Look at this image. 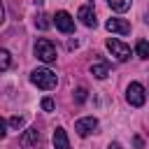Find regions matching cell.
Masks as SVG:
<instances>
[{"mask_svg":"<svg viewBox=\"0 0 149 149\" xmlns=\"http://www.w3.org/2000/svg\"><path fill=\"white\" fill-rule=\"evenodd\" d=\"M133 144H135V149H142V147H144V142H142V137H140V135H135V137H133Z\"/></svg>","mask_w":149,"mask_h":149,"instance_id":"19","label":"cell"},{"mask_svg":"<svg viewBox=\"0 0 149 149\" xmlns=\"http://www.w3.org/2000/svg\"><path fill=\"white\" fill-rule=\"evenodd\" d=\"M86 98H88V91H86L84 86H79V88L74 91V102H79V105H81V102H86Z\"/></svg>","mask_w":149,"mask_h":149,"instance_id":"16","label":"cell"},{"mask_svg":"<svg viewBox=\"0 0 149 149\" xmlns=\"http://www.w3.org/2000/svg\"><path fill=\"white\" fill-rule=\"evenodd\" d=\"M74 130H77L79 137H88L91 133L98 130V119H95V116H84V119H79V121L74 123Z\"/></svg>","mask_w":149,"mask_h":149,"instance_id":"5","label":"cell"},{"mask_svg":"<svg viewBox=\"0 0 149 149\" xmlns=\"http://www.w3.org/2000/svg\"><path fill=\"white\" fill-rule=\"evenodd\" d=\"M126 100H128V105H133V107H142L144 100H147L144 86H142L140 81H130L128 88H126Z\"/></svg>","mask_w":149,"mask_h":149,"instance_id":"3","label":"cell"},{"mask_svg":"<svg viewBox=\"0 0 149 149\" xmlns=\"http://www.w3.org/2000/svg\"><path fill=\"white\" fill-rule=\"evenodd\" d=\"M35 56L42 61V63H54L56 61V44L51 42V40H47V37H42V40H37L35 42Z\"/></svg>","mask_w":149,"mask_h":149,"instance_id":"2","label":"cell"},{"mask_svg":"<svg viewBox=\"0 0 149 149\" xmlns=\"http://www.w3.org/2000/svg\"><path fill=\"white\" fill-rule=\"evenodd\" d=\"M91 74H93L95 79H105V77L109 74V63H107L105 58L93 61V65H91Z\"/></svg>","mask_w":149,"mask_h":149,"instance_id":"10","label":"cell"},{"mask_svg":"<svg viewBox=\"0 0 149 149\" xmlns=\"http://www.w3.org/2000/svg\"><path fill=\"white\" fill-rule=\"evenodd\" d=\"M135 51H137L140 58H149V42H147V40H140L137 47H135Z\"/></svg>","mask_w":149,"mask_h":149,"instance_id":"13","label":"cell"},{"mask_svg":"<svg viewBox=\"0 0 149 149\" xmlns=\"http://www.w3.org/2000/svg\"><path fill=\"white\" fill-rule=\"evenodd\" d=\"M54 23H56V28H58L61 33H72V30H74V19H72L68 12H56Z\"/></svg>","mask_w":149,"mask_h":149,"instance_id":"7","label":"cell"},{"mask_svg":"<svg viewBox=\"0 0 149 149\" xmlns=\"http://www.w3.org/2000/svg\"><path fill=\"white\" fill-rule=\"evenodd\" d=\"M130 2H133V0H107V5H109L114 12H119V14H121V12H128V9H130Z\"/></svg>","mask_w":149,"mask_h":149,"instance_id":"12","label":"cell"},{"mask_svg":"<svg viewBox=\"0 0 149 149\" xmlns=\"http://www.w3.org/2000/svg\"><path fill=\"white\" fill-rule=\"evenodd\" d=\"M105 28L109 30V33H119V35H128L130 33V23L128 21H123V19H107V23H105Z\"/></svg>","mask_w":149,"mask_h":149,"instance_id":"9","label":"cell"},{"mask_svg":"<svg viewBox=\"0 0 149 149\" xmlns=\"http://www.w3.org/2000/svg\"><path fill=\"white\" fill-rule=\"evenodd\" d=\"M0 70H2V72L9 70V51H7V49L0 51Z\"/></svg>","mask_w":149,"mask_h":149,"instance_id":"15","label":"cell"},{"mask_svg":"<svg viewBox=\"0 0 149 149\" xmlns=\"http://www.w3.org/2000/svg\"><path fill=\"white\" fill-rule=\"evenodd\" d=\"M77 19L86 26V28H95V9H93V5L88 2V5H81L79 7V12H77Z\"/></svg>","mask_w":149,"mask_h":149,"instance_id":"6","label":"cell"},{"mask_svg":"<svg viewBox=\"0 0 149 149\" xmlns=\"http://www.w3.org/2000/svg\"><path fill=\"white\" fill-rule=\"evenodd\" d=\"M77 44H79V42H77V40H70V42H68V49H74V47H77Z\"/></svg>","mask_w":149,"mask_h":149,"instance_id":"20","label":"cell"},{"mask_svg":"<svg viewBox=\"0 0 149 149\" xmlns=\"http://www.w3.org/2000/svg\"><path fill=\"white\" fill-rule=\"evenodd\" d=\"M30 81H33L37 88H42V91H51V88H56L58 77H56V72H51L49 68H37V70L30 72Z\"/></svg>","mask_w":149,"mask_h":149,"instance_id":"1","label":"cell"},{"mask_svg":"<svg viewBox=\"0 0 149 149\" xmlns=\"http://www.w3.org/2000/svg\"><path fill=\"white\" fill-rule=\"evenodd\" d=\"M107 149H121V144H119V142H112V144H109Z\"/></svg>","mask_w":149,"mask_h":149,"instance_id":"21","label":"cell"},{"mask_svg":"<svg viewBox=\"0 0 149 149\" xmlns=\"http://www.w3.org/2000/svg\"><path fill=\"white\" fill-rule=\"evenodd\" d=\"M54 107H56V105H54L51 98H42V109H44V112H54Z\"/></svg>","mask_w":149,"mask_h":149,"instance_id":"17","label":"cell"},{"mask_svg":"<svg viewBox=\"0 0 149 149\" xmlns=\"http://www.w3.org/2000/svg\"><path fill=\"white\" fill-rule=\"evenodd\" d=\"M7 123H9L12 128H21V126H23V116H12Z\"/></svg>","mask_w":149,"mask_h":149,"instance_id":"18","label":"cell"},{"mask_svg":"<svg viewBox=\"0 0 149 149\" xmlns=\"http://www.w3.org/2000/svg\"><path fill=\"white\" fill-rule=\"evenodd\" d=\"M107 49L112 51V56H114L116 61H128V58H130V47L123 44V42L116 40V37H109V40H107Z\"/></svg>","mask_w":149,"mask_h":149,"instance_id":"4","label":"cell"},{"mask_svg":"<svg viewBox=\"0 0 149 149\" xmlns=\"http://www.w3.org/2000/svg\"><path fill=\"white\" fill-rule=\"evenodd\" d=\"M51 140H54V147H56V149H72V147H70V140H68V135H65V128H56Z\"/></svg>","mask_w":149,"mask_h":149,"instance_id":"11","label":"cell"},{"mask_svg":"<svg viewBox=\"0 0 149 149\" xmlns=\"http://www.w3.org/2000/svg\"><path fill=\"white\" fill-rule=\"evenodd\" d=\"M19 144H21L23 149H35V147L40 144V130H37V128L23 130V135L19 137Z\"/></svg>","mask_w":149,"mask_h":149,"instance_id":"8","label":"cell"},{"mask_svg":"<svg viewBox=\"0 0 149 149\" xmlns=\"http://www.w3.org/2000/svg\"><path fill=\"white\" fill-rule=\"evenodd\" d=\"M35 26H37L40 30H47V28L51 26V21H49V16H47V14H37V19H35Z\"/></svg>","mask_w":149,"mask_h":149,"instance_id":"14","label":"cell"}]
</instances>
